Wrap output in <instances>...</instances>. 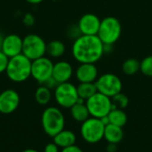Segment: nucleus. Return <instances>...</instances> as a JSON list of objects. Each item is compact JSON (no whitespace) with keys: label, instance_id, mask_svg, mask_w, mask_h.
Segmentation results:
<instances>
[{"label":"nucleus","instance_id":"1","mask_svg":"<svg viewBox=\"0 0 152 152\" xmlns=\"http://www.w3.org/2000/svg\"><path fill=\"white\" fill-rule=\"evenodd\" d=\"M72 55L79 63H96L104 53V44L98 36L81 35L72 45Z\"/></svg>","mask_w":152,"mask_h":152},{"label":"nucleus","instance_id":"2","mask_svg":"<svg viewBox=\"0 0 152 152\" xmlns=\"http://www.w3.org/2000/svg\"><path fill=\"white\" fill-rule=\"evenodd\" d=\"M31 63L28 58L22 53L9 59L5 70L7 77L15 83H21L31 77Z\"/></svg>","mask_w":152,"mask_h":152},{"label":"nucleus","instance_id":"3","mask_svg":"<svg viewBox=\"0 0 152 152\" xmlns=\"http://www.w3.org/2000/svg\"><path fill=\"white\" fill-rule=\"evenodd\" d=\"M41 124L44 132L53 138L64 129L65 118L60 109L56 107H48L42 113Z\"/></svg>","mask_w":152,"mask_h":152},{"label":"nucleus","instance_id":"4","mask_svg":"<svg viewBox=\"0 0 152 152\" xmlns=\"http://www.w3.org/2000/svg\"><path fill=\"white\" fill-rule=\"evenodd\" d=\"M122 33V26L118 19L113 16H109L101 20L98 37L107 45H113L118 42Z\"/></svg>","mask_w":152,"mask_h":152},{"label":"nucleus","instance_id":"5","mask_svg":"<svg viewBox=\"0 0 152 152\" xmlns=\"http://www.w3.org/2000/svg\"><path fill=\"white\" fill-rule=\"evenodd\" d=\"M105 126L100 118L90 117L82 123L80 134L83 140L90 144H95L101 142L104 136Z\"/></svg>","mask_w":152,"mask_h":152},{"label":"nucleus","instance_id":"6","mask_svg":"<svg viewBox=\"0 0 152 152\" xmlns=\"http://www.w3.org/2000/svg\"><path fill=\"white\" fill-rule=\"evenodd\" d=\"M46 43L37 34H28L22 38V54L30 61L45 56L46 53Z\"/></svg>","mask_w":152,"mask_h":152},{"label":"nucleus","instance_id":"7","mask_svg":"<svg viewBox=\"0 0 152 152\" xmlns=\"http://www.w3.org/2000/svg\"><path fill=\"white\" fill-rule=\"evenodd\" d=\"M90 116L96 118H102L108 116L111 111V98L97 92L86 102Z\"/></svg>","mask_w":152,"mask_h":152},{"label":"nucleus","instance_id":"8","mask_svg":"<svg viewBox=\"0 0 152 152\" xmlns=\"http://www.w3.org/2000/svg\"><path fill=\"white\" fill-rule=\"evenodd\" d=\"M54 99L59 106L70 109L78 100L77 86L69 82L59 84L54 89Z\"/></svg>","mask_w":152,"mask_h":152},{"label":"nucleus","instance_id":"9","mask_svg":"<svg viewBox=\"0 0 152 152\" xmlns=\"http://www.w3.org/2000/svg\"><path fill=\"white\" fill-rule=\"evenodd\" d=\"M97 91L110 98L121 93L123 85L121 79L115 74L105 73L98 77L95 81Z\"/></svg>","mask_w":152,"mask_h":152},{"label":"nucleus","instance_id":"10","mask_svg":"<svg viewBox=\"0 0 152 152\" xmlns=\"http://www.w3.org/2000/svg\"><path fill=\"white\" fill-rule=\"evenodd\" d=\"M53 61L47 57H41L32 61L31 63V77L39 84H43L53 76Z\"/></svg>","mask_w":152,"mask_h":152},{"label":"nucleus","instance_id":"11","mask_svg":"<svg viewBox=\"0 0 152 152\" xmlns=\"http://www.w3.org/2000/svg\"><path fill=\"white\" fill-rule=\"evenodd\" d=\"M20 98L13 89H6L0 93V113L12 114L19 107Z\"/></svg>","mask_w":152,"mask_h":152},{"label":"nucleus","instance_id":"12","mask_svg":"<svg viewBox=\"0 0 152 152\" xmlns=\"http://www.w3.org/2000/svg\"><path fill=\"white\" fill-rule=\"evenodd\" d=\"M101 25V20L94 13H86L78 20L77 28L81 35L97 36Z\"/></svg>","mask_w":152,"mask_h":152},{"label":"nucleus","instance_id":"13","mask_svg":"<svg viewBox=\"0 0 152 152\" xmlns=\"http://www.w3.org/2000/svg\"><path fill=\"white\" fill-rule=\"evenodd\" d=\"M1 51L9 58L20 54L22 53V38L17 34L5 36Z\"/></svg>","mask_w":152,"mask_h":152},{"label":"nucleus","instance_id":"14","mask_svg":"<svg viewBox=\"0 0 152 152\" xmlns=\"http://www.w3.org/2000/svg\"><path fill=\"white\" fill-rule=\"evenodd\" d=\"M75 76L80 83H95L98 78V69L94 63H80Z\"/></svg>","mask_w":152,"mask_h":152},{"label":"nucleus","instance_id":"15","mask_svg":"<svg viewBox=\"0 0 152 152\" xmlns=\"http://www.w3.org/2000/svg\"><path fill=\"white\" fill-rule=\"evenodd\" d=\"M73 68L71 64L65 61H60L53 64V77L58 84L69 82L73 75Z\"/></svg>","mask_w":152,"mask_h":152},{"label":"nucleus","instance_id":"16","mask_svg":"<svg viewBox=\"0 0 152 152\" xmlns=\"http://www.w3.org/2000/svg\"><path fill=\"white\" fill-rule=\"evenodd\" d=\"M53 142L59 148H66L69 146H72L77 142V136L71 130L63 129L60 133H58L54 137H53Z\"/></svg>","mask_w":152,"mask_h":152},{"label":"nucleus","instance_id":"17","mask_svg":"<svg viewBox=\"0 0 152 152\" xmlns=\"http://www.w3.org/2000/svg\"><path fill=\"white\" fill-rule=\"evenodd\" d=\"M122 128L123 127L109 124L105 126L103 139H105L108 143L118 144L124 139V131Z\"/></svg>","mask_w":152,"mask_h":152},{"label":"nucleus","instance_id":"18","mask_svg":"<svg viewBox=\"0 0 152 152\" xmlns=\"http://www.w3.org/2000/svg\"><path fill=\"white\" fill-rule=\"evenodd\" d=\"M70 115L75 121L79 123L85 122L86 119H88L91 117L88 109L86 107V104L78 103V102H77L70 108Z\"/></svg>","mask_w":152,"mask_h":152},{"label":"nucleus","instance_id":"19","mask_svg":"<svg viewBox=\"0 0 152 152\" xmlns=\"http://www.w3.org/2000/svg\"><path fill=\"white\" fill-rule=\"evenodd\" d=\"M65 45L60 40H53L46 45V53L52 58H60L65 53Z\"/></svg>","mask_w":152,"mask_h":152},{"label":"nucleus","instance_id":"20","mask_svg":"<svg viewBox=\"0 0 152 152\" xmlns=\"http://www.w3.org/2000/svg\"><path fill=\"white\" fill-rule=\"evenodd\" d=\"M77 90L78 97L86 102L98 92L95 83H80L77 86Z\"/></svg>","mask_w":152,"mask_h":152},{"label":"nucleus","instance_id":"21","mask_svg":"<svg viewBox=\"0 0 152 152\" xmlns=\"http://www.w3.org/2000/svg\"><path fill=\"white\" fill-rule=\"evenodd\" d=\"M108 116L110 118V123L117 126L123 127L127 123V115L124 111V110H120V109L112 110Z\"/></svg>","mask_w":152,"mask_h":152},{"label":"nucleus","instance_id":"22","mask_svg":"<svg viewBox=\"0 0 152 152\" xmlns=\"http://www.w3.org/2000/svg\"><path fill=\"white\" fill-rule=\"evenodd\" d=\"M52 99V93L49 88L41 85L35 92V100L39 105H46Z\"/></svg>","mask_w":152,"mask_h":152},{"label":"nucleus","instance_id":"23","mask_svg":"<svg viewBox=\"0 0 152 152\" xmlns=\"http://www.w3.org/2000/svg\"><path fill=\"white\" fill-rule=\"evenodd\" d=\"M140 67H141V61L131 58L126 60L123 64H122V71L127 75V76H133L136 74L138 71H140Z\"/></svg>","mask_w":152,"mask_h":152},{"label":"nucleus","instance_id":"24","mask_svg":"<svg viewBox=\"0 0 152 152\" xmlns=\"http://www.w3.org/2000/svg\"><path fill=\"white\" fill-rule=\"evenodd\" d=\"M111 102H112L111 110H116V109L124 110V109H126L128 106L129 99H128V97L125 94L119 93V94H116L115 96H113L111 98Z\"/></svg>","mask_w":152,"mask_h":152},{"label":"nucleus","instance_id":"25","mask_svg":"<svg viewBox=\"0 0 152 152\" xmlns=\"http://www.w3.org/2000/svg\"><path fill=\"white\" fill-rule=\"evenodd\" d=\"M140 71L143 75L152 77V55H149L145 57L141 61Z\"/></svg>","mask_w":152,"mask_h":152},{"label":"nucleus","instance_id":"26","mask_svg":"<svg viewBox=\"0 0 152 152\" xmlns=\"http://www.w3.org/2000/svg\"><path fill=\"white\" fill-rule=\"evenodd\" d=\"M9 57H7L2 51H0V74L5 72L9 62Z\"/></svg>","mask_w":152,"mask_h":152},{"label":"nucleus","instance_id":"27","mask_svg":"<svg viewBox=\"0 0 152 152\" xmlns=\"http://www.w3.org/2000/svg\"><path fill=\"white\" fill-rule=\"evenodd\" d=\"M22 23L25 26H27V27H30V26H32L35 23V17L33 16V14L28 12V13H26L23 16V18H22Z\"/></svg>","mask_w":152,"mask_h":152},{"label":"nucleus","instance_id":"28","mask_svg":"<svg viewBox=\"0 0 152 152\" xmlns=\"http://www.w3.org/2000/svg\"><path fill=\"white\" fill-rule=\"evenodd\" d=\"M42 85L45 86H46L47 88H49V89L51 90V89H55L56 86H57L59 84L56 82V80H55L53 77H51L48 78L46 81H45Z\"/></svg>","mask_w":152,"mask_h":152},{"label":"nucleus","instance_id":"29","mask_svg":"<svg viewBox=\"0 0 152 152\" xmlns=\"http://www.w3.org/2000/svg\"><path fill=\"white\" fill-rule=\"evenodd\" d=\"M44 152H59V147L53 142L45 145Z\"/></svg>","mask_w":152,"mask_h":152},{"label":"nucleus","instance_id":"30","mask_svg":"<svg viewBox=\"0 0 152 152\" xmlns=\"http://www.w3.org/2000/svg\"><path fill=\"white\" fill-rule=\"evenodd\" d=\"M61 152H83L82 149L78 146H77L76 144L72 145V146H69L66 148H63Z\"/></svg>","mask_w":152,"mask_h":152},{"label":"nucleus","instance_id":"31","mask_svg":"<svg viewBox=\"0 0 152 152\" xmlns=\"http://www.w3.org/2000/svg\"><path fill=\"white\" fill-rule=\"evenodd\" d=\"M118 151V144L115 143H108L106 146V152H117Z\"/></svg>","mask_w":152,"mask_h":152},{"label":"nucleus","instance_id":"32","mask_svg":"<svg viewBox=\"0 0 152 152\" xmlns=\"http://www.w3.org/2000/svg\"><path fill=\"white\" fill-rule=\"evenodd\" d=\"M101 119V121L102 122V124L106 126H108L109 124H110V118H109V116H105V117H103V118H100Z\"/></svg>","mask_w":152,"mask_h":152},{"label":"nucleus","instance_id":"33","mask_svg":"<svg viewBox=\"0 0 152 152\" xmlns=\"http://www.w3.org/2000/svg\"><path fill=\"white\" fill-rule=\"evenodd\" d=\"M25 1L30 4H38L42 3L44 0H25Z\"/></svg>","mask_w":152,"mask_h":152},{"label":"nucleus","instance_id":"34","mask_svg":"<svg viewBox=\"0 0 152 152\" xmlns=\"http://www.w3.org/2000/svg\"><path fill=\"white\" fill-rule=\"evenodd\" d=\"M4 37L0 33V51L2 50V45H3V42H4Z\"/></svg>","mask_w":152,"mask_h":152},{"label":"nucleus","instance_id":"35","mask_svg":"<svg viewBox=\"0 0 152 152\" xmlns=\"http://www.w3.org/2000/svg\"><path fill=\"white\" fill-rule=\"evenodd\" d=\"M22 152H39V151H37V150H34V149H27V150H24Z\"/></svg>","mask_w":152,"mask_h":152}]
</instances>
